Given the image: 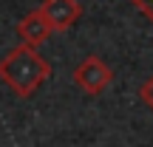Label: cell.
Segmentation results:
<instances>
[{"label":"cell","mask_w":153,"mask_h":147,"mask_svg":"<svg viewBox=\"0 0 153 147\" xmlns=\"http://www.w3.org/2000/svg\"><path fill=\"white\" fill-rule=\"evenodd\" d=\"M74 82L79 85L82 93L99 96V93H105L111 88L114 71H111V65L102 60V57H85V60L74 68Z\"/></svg>","instance_id":"obj_2"},{"label":"cell","mask_w":153,"mask_h":147,"mask_svg":"<svg viewBox=\"0 0 153 147\" xmlns=\"http://www.w3.org/2000/svg\"><path fill=\"white\" fill-rule=\"evenodd\" d=\"M139 99H142V102L153 110V76H148V79L139 85Z\"/></svg>","instance_id":"obj_5"},{"label":"cell","mask_w":153,"mask_h":147,"mask_svg":"<svg viewBox=\"0 0 153 147\" xmlns=\"http://www.w3.org/2000/svg\"><path fill=\"white\" fill-rule=\"evenodd\" d=\"M131 3H133V6H136V9H139V11H142V14H145V17H148V20H150V23H153V0H131Z\"/></svg>","instance_id":"obj_6"},{"label":"cell","mask_w":153,"mask_h":147,"mask_svg":"<svg viewBox=\"0 0 153 147\" xmlns=\"http://www.w3.org/2000/svg\"><path fill=\"white\" fill-rule=\"evenodd\" d=\"M48 76H51L48 60H43L40 51L31 48V45L20 43L0 60V82L20 99L34 96Z\"/></svg>","instance_id":"obj_1"},{"label":"cell","mask_w":153,"mask_h":147,"mask_svg":"<svg viewBox=\"0 0 153 147\" xmlns=\"http://www.w3.org/2000/svg\"><path fill=\"white\" fill-rule=\"evenodd\" d=\"M40 11L48 17L54 31H68L82 17L79 0H43V3H40Z\"/></svg>","instance_id":"obj_3"},{"label":"cell","mask_w":153,"mask_h":147,"mask_svg":"<svg viewBox=\"0 0 153 147\" xmlns=\"http://www.w3.org/2000/svg\"><path fill=\"white\" fill-rule=\"evenodd\" d=\"M51 31H54V28H51L48 17L40 9L28 11V14L17 23V40H20L23 45H31V48H40V45L51 37Z\"/></svg>","instance_id":"obj_4"}]
</instances>
